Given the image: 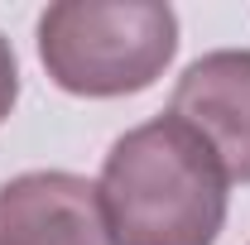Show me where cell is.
I'll list each match as a JSON object with an SVG mask.
<instances>
[{"label": "cell", "mask_w": 250, "mask_h": 245, "mask_svg": "<svg viewBox=\"0 0 250 245\" xmlns=\"http://www.w3.org/2000/svg\"><path fill=\"white\" fill-rule=\"evenodd\" d=\"M168 116L202 135L231 183H250V48H217L188 62Z\"/></svg>", "instance_id": "obj_3"}, {"label": "cell", "mask_w": 250, "mask_h": 245, "mask_svg": "<svg viewBox=\"0 0 250 245\" xmlns=\"http://www.w3.org/2000/svg\"><path fill=\"white\" fill-rule=\"evenodd\" d=\"M111 245H217L231 178L178 116L125 130L96 178Z\"/></svg>", "instance_id": "obj_1"}, {"label": "cell", "mask_w": 250, "mask_h": 245, "mask_svg": "<svg viewBox=\"0 0 250 245\" xmlns=\"http://www.w3.org/2000/svg\"><path fill=\"white\" fill-rule=\"evenodd\" d=\"M0 245H111L96 183L62 168L0 183Z\"/></svg>", "instance_id": "obj_4"}, {"label": "cell", "mask_w": 250, "mask_h": 245, "mask_svg": "<svg viewBox=\"0 0 250 245\" xmlns=\"http://www.w3.org/2000/svg\"><path fill=\"white\" fill-rule=\"evenodd\" d=\"M15 101H20V62H15V48H10V39L0 34V125L10 121Z\"/></svg>", "instance_id": "obj_5"}, {"label": "cell", "mask_w": 250, "mask_h": 245, "mask_svg": "<svg viewBox=\"0 0 250 245\" xmlns=\"http://www.w3.org/2000/svg\"><path fill=\"white\" fill-rule=\"evenodd\" d=\"M178 53V15L159 0H62L39 15V62L72 96H135Z\"/></svg>", "instance_id": "obj_2"}]
</instances>
